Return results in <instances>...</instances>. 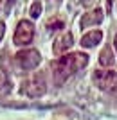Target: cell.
I'll return each mask as SVG.
<instances>
[{
  "label": "cell",
  "instance_id": "6da1fadb",
  "mask_svg": "<svg viewBox=\"0 0 117 120\" xmlns=\"http://www.w3.org/2000/svg\"><path fill=\"white\" fill-rule=\"evenodd\" d=\"M88 65V56L83 52H74V54H67L63 57H60L58 61L51 63V70H52V77L54 82L58 86L63 84L72 74H76L77 70H81Z\"/></svg>",
  "mask_w": 117,
  "mask_h": 120
},
{
  "label": "cell",
  "instance_id": "7a4b0ae2",
  "mask_svg": "<svg viewBox=\"0 0 117 120\" xmlns=\"http://www.w3.org/2000/svg\"><path fill=\"white\" fill-rule=\"evenodd\" d=\"M94 84L105 91H117V72L112 70H96L92 75Z\"/></svg>",
  "mask_w": 117,
  "mask_h": 120
},
{
  "label": "cell",
  "instance_id": "3957f363",
  "mask_svg": "<svg viewBox=\"0 0 117 120\" xmlns=\"http://www.w3.org/2000/svg\"><path fill=\"white\" fill-rule=\"evenodd\" d=\"M16 63H18V66H20L22 70H34L36 66L41 63V56L34 49L20 50L16 54Z\"/></svg>",
  "mask_w": 117,
  "mask_h": 120
},
{
  "label": "cell",
  "instance_id": "277c9868",
  "mask_svg": "<svg viewBox=\"0 0 117 120\" xmlns=\"http://www.w3.org/2000/svg\"><path fill=\"white\" fill-rule=\"evenodd\" d=\"M34 38V25L31 23L29 20H22L18 22L15 30V36H13V41L15 45H29Z\"/></svg>",
  "mask_w": 117,
  "mask_h": 120
},
{
  "label": "cell",
  "instance_id": "5b68a950",
  "mask_svg": "<svg viewBox=\"0 0 117 120\" xmlns=\"http://www.w3.org/2000/svg\"><path fill=\"white\" fill-rule=\"evenodd\" d=\"M22 90L25 91L29 97H41L45 93L47 86H45V82H43V77L38 75V77H32V79L25 81V82L22 84Z\"/></svg>",
  "mask_w": 117,
  "mask_h": 120
},
{
  "label": "cell",
  "instance_id": "8992f818",
  "mask_svg": "<svg viewBox=\"0 0 117 120\" xmlns=\"http://www.w3.org/2000/svg\"><path fill=\"white\" fill-rule=\"evenodd\" d=\"M72 45H74V38H72V34H70V32H63V34H60L56 40H54L52 52H54L56 56H61V54H65Z\"/></svg>",
  "mask_w": 117,
  "mask_h": 120
},
{
  "label": "cell",
  "instance_id": "52a82bcc",
  "mask_svg": "<svg viewBox=\"0 0 117 120\" xmlns=\"http://www.w3.org/2000/svg\"><path fill=\"white\" fill-rule=\"evenodd\" d=\"M103 18H105L103 11L99 9V7H96L94 11H88V13H85V15L81 16L79 27H81V29H87V27H90V25H99L103 22Z\"/></svg>",
  "mask_w": 117,
  "mask_h": 120
},
{
  "label": "cell",
  "instance_id": "ba28073f",
  "mask_svg": "<svg viewBox=\"0 0 117 120\" xmlns=\"http://www.w3.org/2000/svg\"><path fill=\"white\" fill-rule=\"evenodd\" d=\"M101 40H103V32L101 30H92V32H87V34L81 38V47H87V49L96 47Z\"/></svg>",
  "mask_w": 117,
  "mask_h": 120
},
{
  "label": "cell",
  "instance_id": "9c48e42d",
  "mask_svg": "<svg viewBox=\"0 0 117 120\" xmlns=\"http://www.w3.org/2000/svg\"><path fill=\"white\" fill-rule=\"evenodd\" d=\"M99 63L103 66H112L113 65V52L110 47H105L101 50V54H99Z\"/></svg>",
  "mask_w": 117,
  "mask_h": 120
},
{
  "label": "cell",
  "instance_id": "30bf717a",
  "mask_svg": "<svg viewBox=\"0 0 117 120\" xmlns=\"http://www.w3.org/2000/svg\"><path fill=\"white\" fill-rule=\"evenodd\" d=\"M11 91V82L4 74H0V93H9Z\"/></svg>",
  "mask_w": 117,
  "mask_h": 120
},
{
  "label": "cell",
  "instance_id": "8fae6325",
  "mask_svg": "<svg viewBox=\"0 0 117 120\" xmlns=\"http://www.w3.org/2000/svg\"><path fill=\"white\" fill-rule=\"evenodd\" d=\"M29 15H31V18H38V16L41 15V4L36 0L34 4L31 5V9H29Z\"/></svg>",
  "mask_w": 117,
  "mask_h": 120
},
{
  "label": "cell",
  "instance_id": "7c38bea8",
  "mask_svg": "<svg viewBox=\"0 0 117 120\" xmlns=\"http://www.w3.org/2000/svg\"><path fill=\"white\" fill-rule=\"evenodd\" d=\"M63 22L61 20H56V18H52V20H49L47 22V27H49V29L51 30H56V29H63Z\"/></svg>",
  "mask_w": 117,
  "mask_h": 120
},
{
  "label": "cell",
  "instance_id": "4fadbf2b",
  "mask_svg": "<svg viewBox=\"0 0 117 120\" xmlns=\"http://www.w3.org/2000/svg\"><path fill=\"white\" fill-rule=\"evenodd\" d=\"M4 32H5V23L0 22V41H2V38H4Z\"/></svg>",
  "mask_w": 117,
  "mask_h": 120
},
{
  "label": "cell",
  "instance_id": "5bb4252c",
  "mask_svg": "<svg viewBox=\"0 0 117 120\" xmlns=\"http://www.w3.org/2000/svg\"><path fill=\"white\" fill-rule=\"evenodd\" d=\"M92 2H94V0H79V4H81V5H90Z\"/></svg>",
  "mask_w": 117,
  "mask_h": 120
},
{
  "label": "cell",
  "instance_id": "9a60e30c",
  "mask_svg": "<svg viewBox=\"0 0 117 120\" xmlns=\"http://www.w3.org/2000/svg\"><path fill=\"white\" fill-rule=\"evenodd\" d=\"M106 9H108V13H110V9H112V0H106Z\"/></svg>",
  "mask_w": 117,
  "mask_h": 120
},
{
  "label": "cell",
  "instance_id": "2e32d148",
  "mask_svg": "<svg viewBox=\"0 0 117 120\" xmlns=\"http://www.w3.org/2000/svg\"><path fill=\"white\" fill-rule=\"evenodd\" d=\"M113 47H115V52H117V34H115V38H113Z\"/></svg>",
  "mask_w": 117,
  "mask_h": 120
},
{
  "label": "cell",
  "instance_id": "e0dca14e",
  "mask_svg": "<svg viewBox=\"0 0 117 120\" xmlns=\"http://www.w3.org/2000/svg\"><path fill=\"white\" fill-rule=\"evenodd\" d=\"M0 4H2V0H0Z\"/></svg>",
  "mask_w": 117,
  "mask_h": 120
}]
</instances>
